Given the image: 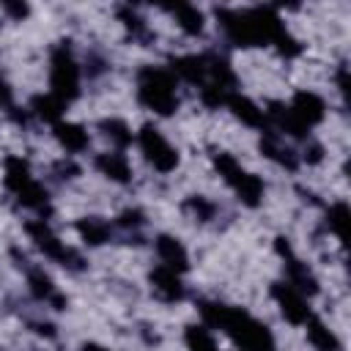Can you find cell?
Here are the masks:
<instances>
[{
	"mask_svg": "<svg viewBox=\"0 0 351 351\" xmlns=\"http://www.w3.org/2000/svg\"><path fill=\"white\" fill-rule=\"evenodd\" d=\"M274 247H277V255L285 261V271H288V280H285V282L293 285L302 296H304V293H307V296L318 293V280L313 277V271L307 269V263H302V261L293 255L291 244H288L285 239H277Z\"/></svg>",
	"mask_w": 351,
	"mask_h": 351,
	"instance_id": "9",
	"label": "cell"
},
{
	"mask_svg": "<svg viewBox=\"0 0 351 351\" xmlns=\"http://www.w3.org/2000/svg\"><path fill=\"white\" fill-rule=\"evenodd\" d=\"M49 93L69 104L80 96V66L71 55V47L69 41H60L55 49H52V60H49Z\"/></svg>",
	"mask_w": 351,
	"mask_h": 351,
	"instance_id": "6",
	"label": "cell"
},
{
	"mask_svg": "<svg viewBox=\"0 0 351 351\" xmlns=\"http://www.w3.org/2000/svg\"><path fill=\"white\" fill-rule=\"evenodd\" d=\"M346 222H348V206L346 203H335L329 208V228L335 230V236L343 241L346 239Z\"/></svg>",
	"mask_w": 351,
	"mask_h": 351,
	"instance_id": "27",
	"label": "cell"
},
{
	"mask_svg": "<svg viewBox=\"0 0 351 351\" xmlns=\"http://www.w3.org/2000/svg\"><path fill=\"white\" fill-rule=\"evenodd\" d=\"M167 11L176 16L178 27L189 36H200L203 33V11L197 5H186V3H178V5H167Z\"/></svg>",
	"mask_w": 351,
	"mask_h": 351,
	"instance_id": "22",
	"label": "cell"
},
{
	"mask_svg": "<svg viewBox=\"0 0 351 351\" xmlns=\"http://www.w3.org/2000/svg\"><path fill=\"white\" fill-rule=\"evenodd\" d=\"M263 115H266L280 132H288L291 137H307V132H310V129H304V126L299 123V118H296V115L291 112V107L282 104V101H271Z\"/></svg>",
	"mask_w": 351,
	"mask_h": 351,
	"instance_id": "17",
	"label": "cell"
},
{
	"mask_svg": "<svg viewBox=\"0 0 351 351\" xmlns=\"http://www.w3.org/2000/svg\"><path fill=\"white\" fill-rule=\"evenodd\" d=\"M52 132H55V140H58L69 154H80V151L88 148V132H85V126H80V123L58 121V123L52 126Z\"/></svg>",
	"mask_w": 351,
	"mask_h": 351,
	"instance_id": "18",
	"label": "cell"
},
{
	"mask_svg": "<svg viewBox=\"0 0 351 351\" xmlns=\"http://www.w3.org/2000/svg\"><path fill=\"white\" fill-rule=\"evenodd\" d=\"M225 107H228L244 126H250V129H266V115H263V110H261L252 99H247V96H241V93L233 90V93L228 96Z\"/></svg>",
	"mask_w": 351,
	"mask_h": 351,
	"instance_id": "14",
	"label": "cell"
},
{
	"mask_svg": "<svg viewBox=\"0 0 351 351\" xmlns=\"http://www.w3.org/2000/svg\"><path fill=\"white\" fill-rule=\"evenodd\" d=\"M186 208H192L197 214V219H211V214H214V206L206 197H200V195H192L186 200Z\"/></svg>",
	"mask_w": 351,
	"mask_h": 351,
	"instance_id": "28",
	"label": "cell"
},
{
	"mask_svg": "<svg viewBox=\"0 0 351 351\" xmlns=\"http://www.w3.org/2000/svg\"><path fill=\"white\" fill-rule=\"evenodd\" d=\"M137 99L143 107L154 110L156 115H173L178 110V90L176 77L170 69L162 66H143L137 74Z\"/></svg>",
	"mask_w": 351,
	"mask_h": 351,
	"instance_id": "3",
	"label": "cell"
},
{
	"mask_svg": "<svg viewBox=\"0 0 351 351\" xmlns=\"http://www.w3.org/2000/svg\"><path fill=\"white\" fill-rule=\"evenodd\" d=\"M80 351H110V348H104V346H99V343H82Z\"/></svg>",
	"mask_w": 351,
	"mask_h": 351,
	"instance_id": "35",
	"label": "cell"
},
{
	"mask_svg": "<svg viewBox=\"0 0 351 351\" xmlns=\"http://www.w3.org/2000/svg\"><path fill=\"white\" fill-rule=\"evenodd\" d=\"M30 110H33L41 121H47V123H52V126H55V123L60 121V115H63L66 104H63V101H58L52 93H47V96H44V93H38V96H33V99H30Z\"/></svg>",
	"mask_w": 351,
	"mask_h": 351,
	"instance_id": "24",
	"label": "cell"
},
{
	"mask_svg": "<svg viewBox=\"0 0 351 351\" xmlns=\"http://www.w3.org/2000/svg\"><path fill=\"white\" fill-rule=\"evenodd\" d=\"M14 107V90L5 82V77L0 74V110H11Z\"/></svg>",
	"mask_w": 351,
	"mask_h": 351,
	"instance_id": "31",
	"label": "cell"
},
{
	"mask_svg": "<svg viewBox=\"0 0 351 351\" xmlns=\"http://www.w3.org/2000/svg\"><path fill=\"white\" fill-rule=\"evenodd\" d=\"M77 233L90 247H101L104 241H110V225L104 219H99V217H82V219H77Z\"/></svg>",
	"mask_w": 351,
	"mask_h": 351,
	"instance_id": "23",
	"label": "cell"
},
{
	"mask_svg": "<svg viewBox=\"0 0 351 351\" xmlns=\"http://www.w3.org/2000/svg\"><path fill=\"white\" fill-rule=\"evenodd\" d=\"M118 225L126 228V230H129V228H140V225H143V214H140L137 208H129V211H123V214L118 217Z\"/></svg>",
	"mask_w": 351,
	"mask_h": 351,
	"instance_id": "30",
	"label": "cell"
},
{
	"mask_svg": "<svg viewBox=\"0 0 351 351\" xmlns=\"http://www.w3.org/2000/svg\"><path fill=\"white\" fill-rule=\"evenodd\" d=\"M211 162H214L217 173L228 181V186L236 192V197H239L244 206L255 208V206L261 203V197H263V181H261L255 173L244 170V167H241L230 154H225V151H214V154H211Z\"/></svg>",
	"mask_w": 351,
	"mask_h": 351,
	"instance_id": "5",
	"label": "cell"
},
{
	"mask_svg": "<svg viewBox=\"0 0 351 351\" xmlns=\"http://www.w3.org/2000/svg\"><path fill=\"white\" fill-rule=\"evenodd\" d=\"M156 252H159V258H162V266H167V269L178 271V274L189 269L186 247H184L176 236H167V233L156 236Z\"/></svg>",
	"mask_w": 351,
	"mask_h": 351,
	"instance_id": "15",
	"label": "cell"
},
{
	"mask_svg": "<svg viewBox=\"0 0 351 351\" xmlns=\"http://www.w3.org/2000/svg\"><path fill=\"white\" fill-rule=\"evenodd\" d=\"M214 14H217L219 27L236 47H263V44L277 47L288 36L277 8H271V5H255V8H244V11L217 8Z\"/></svg>",
	"mask_w": 351,
	"mask_h": 351,
	"instance_id": "1",
	"label": "cell"
},
{
	"mask_svg": "<svg viewBox=\"0 0 351 351\" xmlns=\"http://www.w3.org/2000/svg\"><path fill=\"white\" fill-rule=\"evenodd\" d=\"M137 143H140L143 156L148 159V165H154V170L170 173V170L178 167V151L165 140V134H162L154 123H143V126H140Z\"/></svg>",
	"mask_w": 351,
	"mask_h": 351,
	"instance_id": "7",
	"label": "cell"
},
{
	"mask_svg": "<svg viewBox=\"0 0 351 351\" xmlns=\"http://www.w3.org/2000/svg\"><path fill=\"white\" fill-rule=\"evenodd\" d=\"M25 230H27L30 241H33L49 261H58V263L71 266V269H80V266H82V258H80L71 247H66L44 219H30V222L25 225Z\"/></svg>",
	"mask_w": 351,
	"mask_h": 351,
	"instance_id": "8",
	"label": "cell"
},
{
	"mask_svg": "<svg viewBox=\"0 0 351 351\" xmlns=\"http://www.w3.org/2000/svg\"><path fill=\"white\" fill-rule=\"evenodd\" d=\"M3 170H5L3 181H5V186L16 195V200H19L22 206H27V208H33V211H38V214L47 217V214H49V195H47V189L33 178L30 165H27L22 156H8L5 165H3Z\"/></svg>",
	"mask_w": 351,
	"mask_h": 351,
	"instance_id": "4",
	"label": "cell"
},
{
	"mask_svg": "<svg viewBox=\"0 0 351 351\" xmlns=\"http://www.w3.org/2000/svg\"><path fill=\"white\" fill-rule=\"evenodd\" d=\"M197 310L208 326L222 329L241 351H274V335L269 332L266 324L252 318L247 310L230 307L222 302H208V299H203Z\"/></svg>",
	"mask_w": 351,
	"mask_h": 351,
	"instance_id": "2",
	"label": "cell"
},
{
	"mask_svg": "<svg viewBox=\"0 0 351 351\" xmlns=\"http://www.w3.org/2000/svg\"><path fill=\"white\" fill-rule=\"evenodd\" d=\"M261 154H263L266 159L277 162L280 167H288V170H296V165H299V162H296V154H293L291 148H285L274 132H266V134L261 137Z\"/></svg>",
	"mask_w": 351,
	"mask_h": 351,
	"instance_id": "20",
	"label": "cell"
},
{
	"mask_svg": "<svg viewBox=\"0 0 351 351\" xmlns=\"http://www.w3.org/2000/svg\"><path fill=\"white\" fill-rule=\"evenodd\" d=\"M271 296H274V302H277V307H280V313H282V318L288 324L304 326L310 321L313 313H310L304 296L293 285H288V282H271Z\"/></svg>",
	"mask_w": 351,
	"mask_h": 351,
	"instance_id": "10",
	"label": "cell"
},
{
	"mask_svg": "<svg viewBox=\"0 0 351 351\" xmlns=\"http://www.w3.org/2000/svg\"><path fill=\"white\" fill-rule=\"evenodd\" d=\"M151 288L154 293L162 299V302H181L184 299V282H181V274L167 269V266H156L151 271Z\"/></svg>",
	"mask_w": 351,
	"mask_h": 351,
	"instance_id": "12",
	"label": "cell"
},
{
	"mask_svg": "<svg viewBox=\"0 0 351 351\" xmlns=\"http://www.w3.org/2000/svg\"><path fill=\"white\" fill-rule=\"evenodd\" d=\"M118 16L123 19V25H126L134 36H143V33H145V22H143L132 8H121V11H118Z\"/></svg>",
	"mask_w": 351,
	"mask_h": 351,
	"instance_id": "29",
	"label": "cell"
},
{
	"mask_svg": "<svg viewBox=\"0 0 351 351\" xmlns=\"http://www.w3.org/2000/svg\"><path fill=\"white\" fill-rule=\"evenodd\" d=\"M337 85H340V93L346 96V93H348V77H346V66H340V71H337Z\"/></svg>",
	"mask_w": 351,
	"mask_h": 351,
	"instance_id": "34",
	"label": "cell"
},
{
	"mask_svg": "<svg viewBox=\"0 0 351 351\" xmlns=\"http://www.w3.org/2000/svg\"><path fill=\"white\" fill-rule=\"evenodd\" d=\"M170 71L173 77H181L200 88L208 77V63H206V55H178V58H170Z\"/></svg>",
	"mask_w": 351,
	"mask_h": 351,
	"instance_id": "13",
	"label": "cell"
},
{
	"mask_svg": "<svg viewBox=\"0 0 351 351\" xmlns=\"http://www.w3.org/2000/svg\"><path fill=\"white\" fill-rule=\"evenodd\" d=\"M96 170L101 176H107L110 181H118V184H126L132 178V165L123 154H99L96 156Z\"/></svg>",
	"mask_w": 351,
	"mask_h": 351,
	"instance_id": "19",
	"label": "cell"
},
{
	"mask_svg": "<svg viewBox=\"0 0 351 351\" xmlns=\"http://www.w3.org/2000/svg\"><path fill=\"white\" fill-rule=\"evenodd\" d=\"M184 340H186L189 351H217V343H214V337H211V332L206 326H197V324L186 326Z\"/></svg>",
	"mask_w": 351,
	"mask_h": 351,
	"instance_id": "26",
	"label": "cell"
},
{
	"mask_svg": "<svg viewBox=\"0 0 351 351\" xmlns=\"http://www.w3.org/2000/svg\"><path fill=\"white\" fill-rule=\"evenodd\" d=\"M3 8H5V11L14 16V19H19V22H22V19L30 14L27 3H14V0H5V3H3Z\"/></svg>",
	"mask_w": 351,
	"mask_h": 351,
	"instance_id": "32",
	"label": "cell"
},
{
	"mask_svg": "<svg viewBox=\"0 0 351 351\" xmlns=\"http://www.w3.org/2000/svg\"><path fill=\"white\" fill-rule=\"evenodd\" d=\"M288 107H291V112L299 118V123H302L304 129L321 123L324 115H326V104H324V99H321L318 93H313V90H296Z\"/></svg>",
	"mask_w": 351,
	"mask_h": 351,
	"instance_id": "11",
	"label": "cell"
},
{
	"mask_svg": "<svg viewBox=\"0 0 351 351\" xmlns=\"http://www.w3.org/2000/svg\"><path fill=\"white\" fill-rule=\"evenodd\" d=\"M321 156H324V148L318 143H310V151H304V159L310 165H315V162H321Z\"/></svg>",
	"mask_w": 351,
	"mask_h": 351,
	"instance_id": "33",
	"label": "cell"
},
{
	"mask_svg": "<svg viewBox=\"0 0 351 351\" xmlns=\"http://www.w3.org/2000/svg\"><path fill=\"white\" fill-rule=\"evenodd\" d=\"M99 129L110 137V143H115L118 148H126L129 143H132V129L126 126V121H121V118H104V121H99Z\"/></svg>",
	"mask_w": 351,
	"mask_h": 351,
	"instance_id": "25",
	"label": "cell"
},
{
	"mask_svg": "<svg viewBox=\"0 0 351 351\" xmlns=\"http://www.w3.org/2000/svg\"><path fill=\"white\" fill-rule=\"evenodd\" d=\"M27 285H30V293L38 299V302H49V304H55L58 310H63V304H66V299L58 293V288H55V282H52V277L44 271V269H27Z\"/></svg>",
	"mask_w": 351,
	"mask_h": 351,
	"instance_id": "16",
	"label": "cell"
},
{
	"mask_svg": "<svg viewBox=\"0 0 351 351\" xmlns=\"http://www.w3.org/2000/svg\"><path fill=\"white\" fill-rule=\"evenodd\" d=\"M304 326H307V340H310L318 351H340V340H337V335H335L321 318L310 315V321H307Z\"/></svg>",
	"mask_w": 351,
	"mask_h": 351,
	"instance_id": "21",
	"label": "cell"
}]
</instances>
